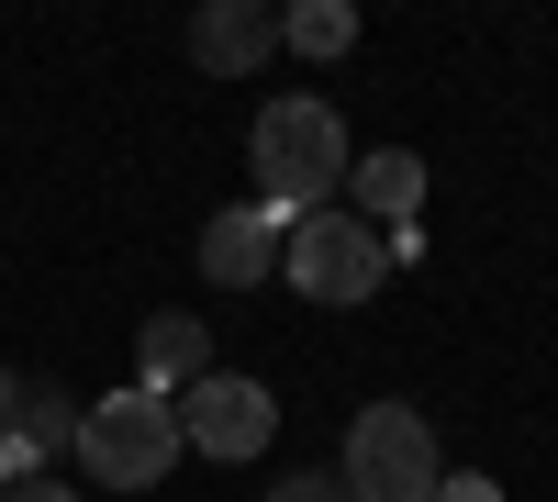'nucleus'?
I'll return each instance as SVG.
<instances>
[{
	"mask_svg": "<svg viewBox=\"0 0 558 502\" xmlns=\"http://www.w3.org/2000/svg\"><path fill=\"white\" fill-rule=\"evenodd\" d=\"M347 123H336V101H313V89H279V101L257 112V191H268V212H324L347 191Z\"/></svg>",
	"mask_w": 558,
	"mask_h": 502,
	"instance_id": "1",
	"label": "nucleus"
},
{
	"mask_svg": "<svg viewBox=\"0 0 558 502\" xmlns=\"http://www.w3.org/2000/svg\"><path fill=\"white\" fill-rule=\"evenodd\" d=\"M0 502H78V491H68V480H12Z\"/></svg>",
	"mask_w": 558,
	"mask_h": 502,
	"instance_id": "14",
	"label": "nucleus"
},
{
	"mask_svg": "<svg viewBox=\"0 0 558 502\" xmlns=\"http://www.w3.org/2000/svg\"><path fill=\"white\" fill-rule=\"evenodd\" d=\"M357 502H436L447 458H436V425L413 414V402H368L347 425V469H336Z\"/></svg>",
	"mask_w": 558,
	"mask_h": 502,
	"instance_id": "4",
	"label": "nucleus"
},
{
	"mask_svg": "<svg viewBox=\"0 0 558 502\" xmlns=\"http://www.w3.org/2000/svg\"><path fill=\"white\" fill-rule=\"evenodd\" d=\"M279 45H302V57H347L357 12H347V0H302V12H279Z\"/></svg>",
	"mask_w": 558,
	"mask_h": 502,
	"instance_id": "11",
	"label": "nucleus"
},
{
	"mask_svg": "<svg viewBox=\"0 0 558 502\" xmlns=\"http://www.w3.org/2000/svg\"><path fill=\"white\" fill-rule=\"evenodd\" d=\"M191 446H179V402L157 391H101V402H78V469L101 480V491H157Z\"/></svg>",
	"mask_w": 558,
	"mask_h": 502,
	"instance_id": "2",
	"label": "nucleus"
},
{
	"mask_svg": "<svg viewBox=\"0 0 558 502\" xmlns=\"http://www.w3.org/2000/svg\"><path fill=\"white\" fill-rule=\"evenodd\" d=\"M347 191H357V212L413 223V212H425V157H413V146H368V157H347Z\"/></svg>",
	"mask_w": 558,
	"mask_h": 502,
	"instance_id": "10",
	"label": "nucleus"
},
{
	"mask_svg": "<svg viewBox=\"0 0 558 502\" xmlns=\"http://www.w3.org/2000/svg\"><path fill=\"white\" fill-rule=\"evenodd\" d=\"M279 235H291V212H268V201L213 212V223H202V280H223V291L279 280Z\"/></svg>",
	"mask_w": 558,
	"mask_h": 502,
	"instance_id": "7",
	"label": "nucleus"
},
{
	"mask_svg": "<svg viewBox=\"0 0 558 502\" xmlns=\"http://www.w3.org/2000/svg\"><path fill=\"white\" fill-rule=\"evenodd\" d=\"M436 502H502V491H492L481 469H458V480H436Z\"/></svg>",
	"mask_w": 558,
	"mask_h": 502,
	"instance_id": "13",
	"label": "nucleus"
},
{
	"mask_svg": "<svg viewBox=\"0 0 558 502\" xmlns=\"http://www.w3.org/2000/svg\"><path fill=\"white\" fill-rule=\"evenodd\" d=\"M268 502H357V491H347V480H336V469H291V480H279V491H268Z\"/></svg>",
	"mask_w": 558,
	"mask_h": 502,
	"instance_id": "12",
	"label": "nucleus"
},
{
	"mask_svg": "<svg viewBox=\"0 0 558 502\" xmlns=\"http://www.w3.org/2000/svg\"><path fill=\"white\" fill-rule=\"evenodd\" d=\"M279 436V402H268V380H235V369H213V380H191L179 391V446L191 458H257V446Z\"/></svg>",
	"mask_w": 558,
	"mask_h": 502,
	"instance_id": "5",
	"label": "nucleus"
},
{
	"mask_svg": "<svg viewBox=\"0 0 558 502\" xmlns=\"http://www.w3.org/2000/svg\"><path fill=\"white\" fill-rule=\"evenodd\" d=\"M0 446H23V458L45 469V446H78V414L45 380H23V369H0Z\"/></svg>",
	"mask_w": 558,
	"mask_h": 502,
	"instance_id": "9",
	"label": "nucleus"
},
{
	"mask_svg": "<svg viewBox=\"0 0 558 502\" xmlns=\"http://www.w3.org/2000/svg\"><path fill=\"white\" fill-rule=\"evenodd\" d=\"M279 57V12L268 0H202L191 12V68L202 78H257Z\"/></svg>",
	"mask_w": 558,
	"mask_h": 502,
	"instance_id": "6",
	"label": "nucleus"
},
{
	"mask_svg": "<svg viewBox=\"0 0 558 502\" xmlns=\"http://www.w3.org/2000/svg\"><path fill=\"white\" fill-rule=\"evenodd\" d=\"M279 280H291L302 302L324 313H347L391 280V235H368V223L347 201H324V212H291V235H279Z\"/></svg>",
	"mask_w": 558,
	"mask_h": 502,
	"instance_id": "3",
	"label": "nucleus"
},
{
	"mask_svg": "<svg viewBox=\"0 0 558 502\" xmlns=\"http://www.w3.org/2000/svg\"><path fill=\"white\" fill-rule=\"evenodd\" d=\"M134 357H146V369H134V391H191V380H213V335H202V313H157L146 335H134Z\"/></svg>",
	"mask_w": 558,
	"mask_h": 502,
	"instance_id": "8",
	"label": "nucleus"
}]
</instances>
